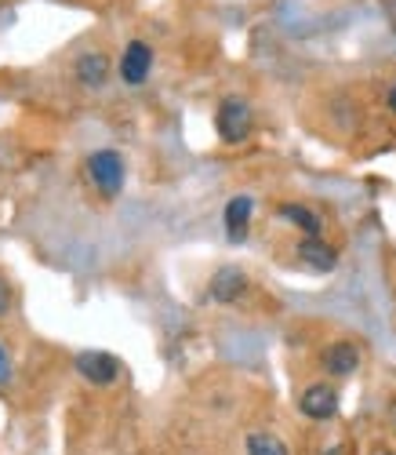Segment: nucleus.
Listing matches in <instances>:
<instances>
[{
	"instance_id": "obj_10",
	"label": "nucleus",
	"mask_w": 396,
	"mask_h": 455,
	"mask_svg": "<svg viewBox=\"0 0 396 455\" xmlns=\"http://www.w3.org/2000/svg\"><path fill=\"white\" fill-rule=\"evenodd\" d=\"M276 215H281L288 226H295V230H298L302 237H321V234H324V219L316 215L313 208H305V204L288 201V204L276 208Z\"/></svg>"
},
{
	"instance_id": "obj_12",
	"label": "nucleus",
	"mask_w": 396,
	"mask_h": 455,
	"mask_svg": "<svg viewBox=\"0 0 396 455\" xmlns=\"http://www.w3.org/2000/svg\"><path fill=\"white\" fill-rule=\"evenodd\" d=\"M244 448H248V455H291V448L269 430H251Z\"/></svg>"
},
{
	"instance_id": "obj_7",
	"label": "nucleus",
	"mask_w": 396,
	"mask_h": 455,
	"mask_svg": "<svg viewBox=\"0 0 396 455\" xmlns=\"http://www.w3.org/2000/svg\"><path fill=\"white\" fill-rule=\"evenodd\" d=\"M295 251H298V262L313 274H331L338 267V251L324 237H302Z\"/></svg>"
},
{
	"instance_id": "obj_14",
	"label": "nucleus",
	"mask_w": 396,
	"mask_h": 455,
	"mask_svg": "<svg viewBox=\"0 0 396 455\" xmlns=\"http://www.w3.org/2000/svg\"><path fill=\"white\" fill-rule=\"evenodd\" d=\"M8 379V354H4V347H0V383Z\"/></svg>"
},
{
	"instance_id": "obj_2",
	"label": "nucleus",
	"mask_w": 396,
	"mask_h": 455,
	"mask_svg": "<svg viewBox=\"0 0 396 455\" xmlns=\"http://www.w3.org/2000/svg\"><path fill=\"white\" fill-rule=\"evenodd\" d=\"M84 164H88V175H91V182L99 186L102 197H116V194L124 189L128 168H124V157L116 154V149H95V154H91Z\"/></svg>"
},
{
	"instance_id": "obj_3",
	"label": "nucleus",
	"mask_w": 396,
	"mask_h": 455,
	"mask_svg": "<svg viewBox=\"0 0 396 455\" xmlns=\"http://www.w3.org/2000/svg\"><path fill=\"white\" fill-rule=\"evenodd\" d=\"M73 368L91 387H113L116 379H121V361L106 350H81L73 357Z\"/></svg>"
},
{
	"instance_id": "obj_4",
	"label": "nucleus",
	"mask_w": 396,
	"mask_h": 455,
	"mask_svg": "<svg viewBox=\"0 0 396 455\" xmlns=\"http://www.w3.org/2000/svg\"><path fill=\"white\" fill-rule=\"evenodd\" d=\"M298 411L313 423H328L338 415V390L331 383H313L298 397Z\"/></svg>"
},
{
	"instance_id": "obj_11",
	"label": "nucleus",
	"mask_w": 396,
	"mask_h": 455,
	"mask_svg": "<svg viewBox=\"0 0 396 455\" xmlns=\"http://www.w3.org/2000/svg\"><path fill=\"white\" fill-rule=\"evenodd\" d=\"M73 73H76V81H81L84 88H102L109 81V59L102 52H88V55L76 59Z\"/></svg>"
},
{
	"instance_id": "obj_6",
	"label": "nucleus",
	"mask_w": 396,
	"mask_h": 455,
	"mask_svg": "<svg viewBox=\"0 0 396 455\" xmlns=\"http://www.w3.org/2000/svg\"><path fill=\"white\" fill-rule=\"evenodd\" d=\"M251 212H255V201H251L248 194H236V197L226 204L222 222H226V237H229V244H244V241H248Z\"/></svg>"
},
{
	"instance_id": "obj_16",
	"label": "nucleus",
	"mask_w": 396,
	"mask_h": 455,
	"mask_svg": "<svg viewBox=\"0 0 396 455\" xmlns=\"http://www.w3.org/2000/svg\"><path fill=\"white\" fill-rule=\"evenodd\" d=\"M375 455H396V451H375Z\"/></svg>"
},
{
	"instance_id": "obj_9",
	"label": "nucleus",
	"mask_w": 396,
	"mask_h": 455,
	"mask_svg": "<svg viewBox=\"0 0 396 455\" xmlns=\"http://www.w3.org/2000/svg\"><path fill=\"white\" fill-rule=\"evenodd\" d=\"M208 291H211L215 302H236V299H244V291H248V274L241 267H222V270H215Z\"/></svg>"
},
{
	"instance_id": "obj_15",
	"label": "nucleus",
	"mask_w": 396,
	"mask_h": 455,
	"mask_svg": "<svg viewBox=\"0 0 396 455\" xmlns=\"http://www.w3.org/2000/svg\"><path fill=\"white\" fill-rule=\"evenodd\" d=\"M385 102H389V109H392V113H396V84H392V88H389V99H385Z\"/></svg>"
},
{
	"instance_id": "obj_13",
	"label": "nucleus",
	"mask_w": 396,
	"mask_h": 455,
	"mask_svg": "<svg viewBox=\"0 0 396 455\" xmlns=\"http://www.w3.org/2000/svg\"><path fill=\"white\" fill-rule=\"evenodd\" d=\"M12 310V288H8V281L0 277V317H4Z\"/></svg>"
},
{
	"instance_id": "obj_5",
	"label": "nucleus",
	"mask_w": 396,
	"mask_h": 455,
	"mask_svg": "<svg viewBox=\"0 0 396 455\" xmlns=\"http://www.w3.org/2000/svg\"><path fill=\"white\" fill-rule=\"evenodd\" d=\"M149 69H153V48L146 41H131L121 55V81L139 88L149 81Z\"/></svg>"
},
{
	"instance_id": "obj_1",
	"label": "nucleus",
	"mask_w": 396,
	"mask_h": 455,
	"mask_svg": "<svg viewBox=\"0 0 396 455\" xmlns=\"http://www.w3.org/2000/svg\"><path fill=\"white\" fill-rule=\"evenodd\" d=\"M215 128H218V139L229 142V146L244 142L251 135V128H255V113H251L248 99H236V95L222 99V106L215 113Z\"/></svg>"
},
{
	"instance_id": "obj_8",
	"label": "nucleus",
	"mask_w": 396,
	"mask_h": 455,
	"mask_svg": "<svg viewBox=\"0 0 396 455\" xmlns=\"http://www.w3.org/2000/svg\"><path fill=\"white\" fill-rule=\"evenodd\" d=\"M321 368L335 379H345V375H352L356 368H360V350H356V343H349V339H338V343L324 347Z\"/></svg>"
}]
</instances>
